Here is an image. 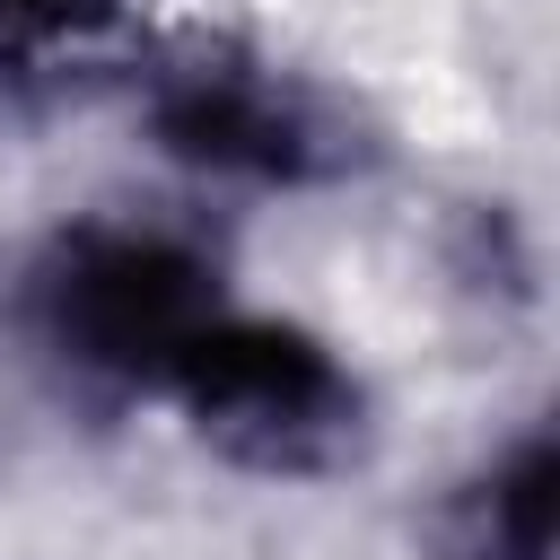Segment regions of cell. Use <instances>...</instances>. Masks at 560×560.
Wrapping results in <instances>:
<instances>
[{"label":"cell","instance_id":"obj_1","mask_svg":"<svg viewBox=\"0 0 560 560\" xmlns=\"http://www.w3.org/2000/svg\"><path fill=\"white\" fill-rule=\"evenodd\" d=\"M219 306L228 289H219L210 245L166 219H79L26 271V315L44 350L131 394H158L184 341Z\"/></svg>","mask_w":560,"mask_h":560},{"label":"cell","instance_id":"obj_2","mask_svg":"<svg viewBox=\"0 0 560 560\" xmlns=\"http://www.w3.org/2000/svg\"><path fill=\"white\" fill-rule=\"evenodd\" d=\"M158 394L210 455L245 472H324L359 429V376L332 359V341L236 298L184 341Z\"/></svg>","mask_w":560,"mask_h":560},{"label":"cell","instance_id":"obj_3","mask_svg":"<svg viewBox=\"0 0 560 560\" xmlns=\"http://www.w3.org/2000/svg\"><path fill=\"white\" fill-rule=\"evenodd\" d=\"M149 131L184 175H210V184H306L324 158L306 96H289L271 70H245V61H192L158 79Z\"/></svg>","mask_w":560,"mask_h":560},{"label":"cell","instance_id":"obj_4","mask_svg":"<svg viewBox=\"0 0 560 560\" xmlns=\"http://www.w3.org/2000/svg\"><path fill=\"white\" fill-rule=\"evenodd\" d=\"M551 438L499 446L446 508V560H551Z\"/></svg>","mask_w":560,"mask_h":560},{"label":"cell","instance_id":"obj_5","mask_svg":"<svg viewBox=\"0 0 560 560\" xmlns=\"http://www.w3.org/2000/svg\"><path fill=\"white\" fill-rule=\"evenodd\" d=\"M96 0H0V35H52L70 18H88Z\"/></svg>","mask_w":560,"mask_h":560}]
</instances>
